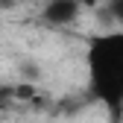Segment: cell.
Wrapping results in <instances>:
<instances>
[{"instance_id":"2","label":"cell","mask_w":123,"mask_h":123,"mask_svg":"<svg viewBox=\"0 0 123 123\" xmlns=\"http://www.w3.org/2000/svg\"><path fill=\"white\" fill-rule=\"evenodd\" d=\"M82 15V0H47L41 9V21L50 26H73Z\"/></svg>"},{"instance_id":"1","label":"cell","mask_w":123,"mask_h":123,"mask_svg":"<svg viewBox=\"0 0 123 123\" xmlns=\"http://www.w3.org/2000/svg\"><path fill=\"white\" fill-rule=\"evenodd\" d=\"M85 68L91 97L103 103L117 120L123 114V29L94 35L88 41Z\"/></svg>"},{"instance_id":"3","label":"cell","mask_w":123,"mask_h":123,"mask_svg":"<svg viewBox=\"0 0 123 123\" xmlns=\"http://www.w3.org/2000/svg\"><path fill=\"white\" fill-rule=\"evenodd\" d=\"M105 18L123 29V0H105Z\"/></svg>"}]
</instances>
